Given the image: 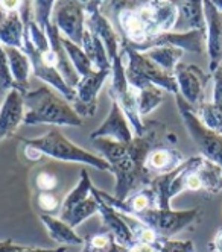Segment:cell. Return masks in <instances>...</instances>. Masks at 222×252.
<instances>
[{
  "label": "cell",
  "mask_w": 222,
  "mask_h": 252,
  "mask_svg": "<svg viewBox=\"0 0 222 252\" xmlns=\"http://www.w3.org/2000/svg\"><path fill=\"white\" fill-rule=\"evenodd\" d=\"M204 15L207 22L209 68L215 73L222 65V11L213 2H204Z\"/></svg>",
  "instance_id": "7c38bea8"
},
{
  "label": "cell",
  "mask_w": 222,
  "mask_h": 252,
  "mask_svg": "<svg viewBox=\"0 0 222 252\" xmlns=\"http://www.w3.org/2000/svg\"><path fill=\"white\" fill-rule=\"evenodd\" d=\"M40 220L43 222L49 236L60 245L64 246H81L85 243V239H81L75 229L70 228L66 222H63L58 218H53L50 214H40Z\"/></svg>",
  "instance_id": "ffe728a7"
},
{
  "label": "cell",
  "mask_w": 222,
  "mask_h": 252,
  "mask_svg": "<svg viewBox=\"0 0 222 252\" xmlns=\"http://www.w3.org/2000/svg\"><path fill=\"white\" fill-rule=\"evenodd\" d=\"M184 157L180 151L171 148V146H160L151 151L146 159V169L149 170L155 178L171 173L177 167H180L184 163Z\"/></svg>",
  "instance_id": "e0dca14e"
},
{
  "label": "cell",
  "mask_w": 222,
  "mask_h": 252,
  "mask_svg": "<svg viewBox=\"0 0 222 252\" xmlns=\"http://www.w3.org/2000/svg\"><path fill=\"white\" fill-rule=\"evenodd\" d=\"M116 252H123V249H119V251H116Z\"/></svg>",
  "instance_id": "ab89813d"
},
{
  "label": "cell",
  "mask_w": 222,
  "mask_h": 252,
  "mask_svg": "<svg viewBox=\"0 0 222 252\" xmlns=\"http://www.w3.org/2000/svg\"><path fill=\"white\" fill-rule=\"evenodd\" d=\"M202 161H204V158L201 155L190 157L174 172L157 176L154 179L151 187L157 193V208H161V210L171 208V201L181 191H184V179H186V175L189 173L190 169L199 166Z\"/></svg>",
  "instance_id": "9c48e42d"
},
{
  "label": "cell",
  "mask_w": 222,
  "mask_h": 252,
  "mask_svg": "<svg viewBox=\"0 0 222 252\" xmlns=\"http://www.w3.org/2000/svg\"><path fill=\"white\" fill-rule=\"evenodd\" d=\"M23 248L25 246H22V245H15L11 239L0 242V252H18V251H22Z\"/></svg>",
  "instance_id": "d590c367"
},
{
  "label": "cell",
  "mask_w": 222,
  "mask_h": 252,
  "mask_svg": "<svg viewBox=\"0 0 222 252\" xmlns=\"http://www.w3.org/2000/svg\"><path fill=\"white\" fill-rule=\"evenodd\" d=\"M0 43L5 47H15L23 50L25 25L20 11L8 12L0 8Z\"/></svg>",
  "instance_id": "2e32d148"
},
{
  "label": "cell",
  "mask_w": 222,
  "mask_h": 252,
  "mask_svg": "<svg viewBox=\"0 0 222 252\" xmlns=\"http://www.w3.org/2000/svg\"><path fill=\"white\" fill-rule=\"evenodd\" d=\"M145 53H146V57L151 61H154L161 70H164L166 73L174 76L175 68L184 55V50L180 47H174V46H161V47H154Z\"/></svg>",
  "instance_id": "603a6c76"
},
{
  "label": "cell",
  "mask_w": 222,
  "mask_h": 252,
  "mask_svg": "<svg viewBox=\"0 0 222 252\" xmlns=\"http://www.w3.org/2000/svg\"><path fill=\"white\" fill-rule=\"evenodd\" d=\"M136 14L145 26L148 38L174 32L180 17L177 2H137Z\"/></svg>",
  "instance_id": "52a82bcc"
},
{
  "label": "cell",
  "mask_w": 222,
  "mask_h": 252,
  "mask_svg": "<svg viewBox=\"0 0 222 252\" xmlns=\"http://www.w3.org/2000/svg\"><path fill=\"white\" fill-rule=\"evenodd\" d=\"M5 52H6V57L9 61V68H11L15 87H17L18 92L25 96L29 92V78L32 73L31 61L22 49L5 47Z\"/></svg>",
  "instance_id": "d6986e66"
},
{
  "label": "cell",
  "mask_w": 222,
  "mask_h": 252,
  "mask_svg": "<svg viewBox=\"0 0 222 252\" xmlns=\"http://www.w3.org/2000/svg\"><path fill=\"white\" fill-rule=\"evenodd\" d=\"M52 20L60 29L64 38L82 46V38L85 32V11L84 2L78 0H60L55 2Z\"/></svg>",
  "instance_id": "ba28073f"
},
{
  "label": "cell",
  "mask_w": 222,
  "mask_h": 252,
  "mask_svg": "<svg viewBox=\"0 0 222 252\" xmlns=\"http://www.w3.org/2000/svg\"><path fill=\"white\" fill-rule=\"evenodd\" d=\"M174 76L177 79L181 97L193 108V111H196L204 103V90L210 81V75H206L195 64L180 63Z\"/></svg>",
  "instance_id": "30bf717a"
},
{
  "label": "cell",
  "mask_w": 222,
  "mask_h": 252,
  "mask_svg": "<svg viewBox=\"0 0 222 252\" xmlns=\"http://www.w3.org/2000/svg\"><path fill=\"white\" fill-rule=\"evenodd\" d=\"M195 114L207 129L222 135V108H219L213 102H204L195 111Z\"/></svg>",
  "instance_id": "83f0119b"
},
{
  "label": "cell",
  "mask_w": 222,
  "mask_h": 252,
  "mask_svg": "<svg viewBox=\"0 0 222 252\" xmlns=\"http://www.w3.org/2000/svg\"><path fill=\"white\" fill-rule=\"evenodd\" d=\"M108 78H111V68L96 70L91 75L81 78L75 87L76 97L73 100V108L81 117H93L96 114L98 94Z\"/></svg>",
  "instance_id": "8fae6325"
},
{
  "label": "cell",
  "mask_w": 222,
  "mask_h": 252,
  "mask_svg": "<svg viewBox=\"0 0 222 252\" xmlns=\"http://www.w3.org/2000/svg\"><path fill=\"white\" fill-rule=\"evenodd\" d=\"M210 246H212L213 252H222V228L216 232V236Z\"/></svg>",
  "instance_id": "74e56055"
},
{
  "label": "cell",
  "mask_w": 222,
  "mask_h": 252,
  "mask_svg": "<svg viewBox=\"0 0 222 252\" xmlns=\"http://www.w3.org/2000/svg\"><path fill=\"white\" fill-rule=\"evenodd\" d=\"M213 103L218 105L219 108H222V65L216 68V71L213 73Z\"/></svg>",
  "instance_id": "d6a6232c"
},
{
  "label": "cell",
  "mask_w": 222,
  "mask_h": 252,
  "mask_svg": "<svg viewBox=\"0 0 222 252\" xmlns=\"http://www.w3.org/2000/svg\"><path fill=\"white\" fill-rule=\"evenodd\" d=\"M14 88L17 90L11 68H9V61H8L3 44L0 43V94H6Z\"/></svg>",
  "instance_id": "f1b7e54d"
},
{
  "label": "cell",
  "mask_w": 222,
  "mask_h": 252,
  "mask_svg": "<svg viewBox=\"0 0 222 252\" xmlns=\"http://www.w3.org/2000/svg\"><path fill=\"white\" fill-rule=\"evenodd\" d=\"M145 128L143 135H134L129 143H117L110 138L91 140L93 148L102 154L116 178L113 196L117 201L123 202L129 194L152 186L155 176L146 169L148 155L155 148L169 146L177 141V135L161 122L146 120Z\"/></svg>",
  "instance_id": "6da1fadb"
},
{
  "label": "cell",
  "mask_w": 222,
  "mask_h": 252,
  "mask_svg": "<svg viewBox=\"0 0 222 252\" xmlns=\"http://www.w3.org/2000/svg\"><path fill=\"white\" fill-rule=\"evenodd\" d=\"M119 249L122 248L117 245L113 234L104 229L85 239L82 252H116Z\"/></svg>",
  "instance_id": "4316f807"
},
{
  "label": "cell",
  "mask_w": 222,
  "mask_h": 252,
  "mask_svg": "<svg viewBox=\"0 0 222 252\" xmlns=\"http://www.w3.org/2000/svg\"><path fill=\"white\" fill-rule=\"evenodd\" d=\"M201 208L183 210L175 211L172 208L161 210V208H151L136 216V219L149 226L157 232V236L161 240H169L172 236L187 228L189 225L195 223L199 219ZM133 218V216H131Z\"/></svg>",
  "instance_id": "8992f818"
},
{
  "label": "cell",
  "mask_w": 222,
  "mask_h": 252,
  "mask_svg": "<svg viewBox=\"0 0 222 252\" xmlns=\"http://www.w3.org/2000/svg\"><path fill=\"white\" fill-rule=\"evenodd\" d=\"M178 23L174 32L201 31L207 32V22L204 15V2H177Z\"/></svg>",
  "instance_id": "ac0fdd59"
},
{
  "label": "cell",
  "mask_w": 222,
  "mask_h": 252,
  "mask_svg": "<svg viewBox=\"0 0 222 252\" xmlns=\"http://www.w3.org/2000/svg\"><path fill=\"white\" fill-rule=\"evenodd\" d=\"M123 252H158V248L151 246V245H145V243H134L131 248L125 249Z\"/></svg>",
  "instance_id": "836d02e7"
},
{
  "label": "cell",
  "mask_w": 222,
  "mask_h": 252,
  "mask_svg": "<svg viewBox=\"0 0 222 252\" xmlns=\"http://www.w3.org/2000/svg\"><path fill=\"white\" fill-rule=\"evenodd\" d=\"M60 199L53 191H38L37 193V205L44 214H53L61 208Z\"/></svg>",
  "instance_id": "f546056e"
},
{
  "label": "cell",
  "mask_w": 222,
  "mask_h": 252,
  "mask_svg": "<svg viewBox=\"0 0 222 252\" xmlns=\"http://www.w3.org/2000/svg\"><path fill=\"white\" fill-rule=\"evenodd\" d=\"M120 49L128 58V64L125 67V75L128 84L133 88L139 90L145 85H155L163 92H169L174 96L180 93L175 76L166 73L154 61L146 57V53L134 50L122 37H120Z\"/></svg>",
  "instance_id": "277c9868"
},
{
  "label": "cell",
  "mask_w": 222,
  "mask_h": 252,
  "mask_svg": "<svg viewBox=\"0 0 222 252\" xmlns=\"http://www.w3.org/2000/svg\"><path fill=\"white\" fill-rule=\"evenodd\" d=\"M90 138H110L117 143H129L134 138L131 128H129V122L116 102L111 103V110L107 119L101 123L98 129L91 131Z\"/></svg>",
  "instance_id": "4fadbf2b"
},
{
  "label": "cell",
  "mask_w": 222,
  "mask_h": 252,
  "mask_svg": "<svg viewBox=\"0 0 222 252\" xmlns=\"http://www.w3.org/2000/svg\"><path fill=\"white\" fill-rule=\"evenodd\" d=\"M22 141L25 145L23 154L31 161H38L41 157H50L66 163H79L102 172H111L110 164L102 157L76 146L58 128H50L41 137L25 138Z\"/></svg>",
  "instance_id": "7a4b0ae2"
},
{
  "label": "cell",
  "mask_w": 222,
  "mask_h": 252,
  "mask_svg": "<svg viewBox=\"0 0 222 252\" xmlns=\"http://www.w3.org/2000/svg\"><path fill=\"white\" fill-rule=\"evenodd\" d=\"M175 102L178 106V113L187 128L192 140L198 146L201 157L212 161L213 164L222 169V135L207 129L199 117L195 114L193 108L181 97V94H175Z\"/></svg>",
  "instance_id": "5b68a950"
},
{
  "label": "cell",
  "mask_w": 222,
  "mask_h": 252,
  "mask_svg": "<svg viewBox=\"0 0 222 252\" xmlns=\"http://www.w3.org/2000/svg\"><path fill=\"white\" fill-rule=\"evenodd\" d=\"M96 191H98V189H96ZM99 216H101V219H102L104 229L113 234L116 242H117V245L123 251L128 249V248H131L134 245L131 229H129L128 223L125 222V219L120 216V213L116 211L113 207L107 205L102 199H101V204H99Z\"/></svg>",
  "instance_id": "9a60e30c"
},
{
  "label": "cell",
  "mask_w": 222,
  "mask_h": 252,
  "mask_svg": "<svg viewBox=\"0 0 222 252\" xmlns=\"http://www.w3.org/2000/svg\"><path fill=\"white\" fill-rule=\"evenodd\" d=\"M213 3H215V5H216V6H218L221 11H222V2H219V0H218V2H213Z\"/></svg>",
  "instance_id": "f35d334b"
},
{
  "label": "cell",
  "mask_w": 222,
  "mask_h": 252,
  "mask_svg": "<svg viewBox=\"0 0 222 252\" xmlns=\"http://www.w3.org/2000/svg\"><path fill=\"white\" fill-rule=\"evenodd\" d=\"M99 204H101V197L96 191V187H93V190H91V196L88 197V199H85L84 202H79L76 205H73L67 210H63L60 219L63 222H66L70 228L75 229L84 220L91 218L93 214L99 213Z\"/></svg>",
  "instance_id": "44dd1931"
},
{
  "label": "cell",
  "mask_w": 222,
  "mask_h": 252,
  "mask_svg": "<svg viewBox=\"0 0 222 252\" xmlns=\"http://www.w3.org/2000/svg\"><path fill=\"white\" fill-rule=\"evenodd\" d=\"M25 119V100L18 90H11L5 94L0 106V141L14 134Z\"/></svg>",
  "instance_id": "5bb4252c"
},
{
  "label": "cell",
  "mask_w": 222,
  "mask_h": 252,
  "mask_svg": "<svg viewBox=\"0 0 222 252\" xmlns=\"http://www.w3.org/2000/svg\"><path fill=\"white\" fill-rule=\"evenodd\" d=\"M58 184V178L49 172H40L35 178V187L38 191H53Z\"/></svg>",
  "instance_id": "1f68e13d"
},
{
  "label": "cell",
  "mask_w": 222,
  "mask_h": 252,
  "mask_svg": "<svg viewBox=\"0 0 222 252\" xmlns=\"http://www.w3.org/2000/svg\"><path fill=\"white\" fill-rule=\"evenodd\" d=\"M164 100L163 90L155 85H145L137 90V102H139V114L140 117H146L151 114L155 108Z\"/></svg>",
  "instance_id": "d4e9b609"
},
{
  "label": "cell",
  "mask_w": 222,
  "mask_h": 252,
  "mask_svg": "<svg viewBox=\"0 0 222 252\" xmlns=\"http://www.w3.org/2000/svg\"><path fill=\"white\" fill-rule=\"evenodd\" d=\"M25 125H53V126H82V117L75 111L61 94L47 85L29 90L23 96Z\"/></svg>",
  "instance_id": "3957f363"
},
{
  "label": "cell",
  "mask_w": 222,
  "mask_h": 252,
  "mask_svg": "<svg viewBox=\"0 0 222 252\" xmlns=\"http://www.w3.org/2000/svg\"><path fill=\"white\" fill-rule=\"evenodd\" d=\"M22 3L23 2H20V0H12V2H9V0H0V8L8 12H14V11H20Z\"/></svg>",
  "instance_id": "e575fe53"
},
{
  "label": "cell",
  "mask_w": 222,
  "mask_h": 252,
  "mask_svg": "<svg viewBox=\"0 0 222 252\" xmlns=\"http://www.w3.org/2000/svg\"><path fill=\"white\" fill-rule=\"evenodd\" d=\"M198 173L202 179V191L207 196H213L222 191V169L219 166L204 158V163L198 169Z\"/></svg>",
  "instance_id": "cb8c5ba5"
},
{
  "label": "cell",
  "mask_w": 222,
  "mask_h": 252,
  "mask_svg": "<svg viewBox=\"0 0 222 252\" xmlns=\"http://www.w3.org/2000/svg\"><path fill=\"white\" fill-rule=\"evenodd\" d=\"M18 252H69L67 246H61L57 249H44V248H32V246H25L22 251Z\"/></svg>",
  "instance_id": "8d00e7d4"
},
{
  "label": "cell",
  "mask_w": 222,
  "mask_h": 252,
  "mask_svg": "<svg viewBox=\"0 0 222 252\" xmlns=\"http://www.w3.org/2000/svg\"><path fill=\"white\" fill-rule=\"evenodd\" d=\"M158 252H195L193 242L190 240H164L158 246Z\"/></svg>",
  "instance_id": "4dcf8cb0"
},
{
  "label": "cell",
  "mask_w": 222,
  "mask_h": 252,
  "mask_svg": "<svg viewBox=\"0 0 222 252\" xmlns=\"http://www.w3.org/2000/svg\"><path fill=\"white\" fill-rule=\"evenodd\" d=\"M82 50L85 52V55L91 61V64L95 65L96 70H108L111 68V63L108 58V53L105 50L104 43L96 33H93L90 29L85 28L84 38H82Z\"/></svg>",
  "instance_id": "7402d4cb"
},
{
  "label": "cell",
  "mask_w": 222,
  "mask_h": 252,
  "mask_svg": "<svg viewBox=\"0 0 222 252\" xmlns=\"http://www.w3.org/2000/svg\"><path fill=\"white\" fill-rule=\"evenodd\" d=\"M63 46L67 52L73 67H75V70L78 71V75L81 78L88 76L93 73V71H96L95 65L91 64V61L88 60V57L85 55V52L82 50L81 46H76L75 43H72L70 40H67L64 37H63Z\"/></svg>",
  "instance_id": "484cf974"
}]
</instances>
